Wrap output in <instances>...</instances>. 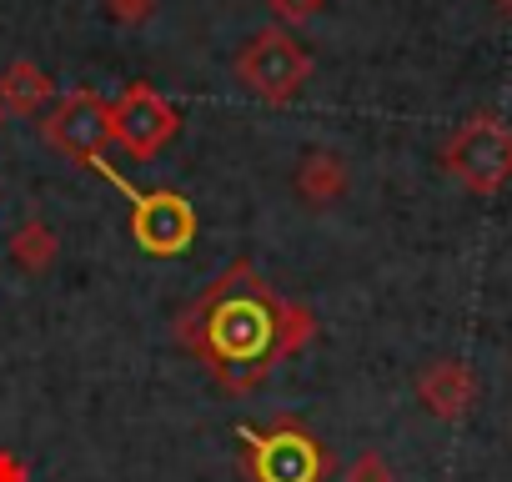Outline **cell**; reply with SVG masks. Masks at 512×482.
Wrapping results in <instances>:
<instances>
[{
	"label": "cell",
	"instance_id": "6da1fadb",
	"mask_svg": "<svg viewBox=\"0 0 512 482\" xmlns=\"http://www.w3.org/2000/svg\"><path fill=\"white\" fill-rule=\"evenodd\" d=\"M201 322H206V327H201V342H206L211 362H216L231 382H256V377L267 372V362L277 357L282 312H277V302H272L262 287L246 282V277L226 282V287L211 297V307H206Z\"/></svg>",
	"mask_w": 512,
	"mask_h": 482
},
{
	"label": "cell",
	"instance_id": "7a4b0ae2",
	"mask_svg": "<svg viewBox=\"0 0 512 482\" xmlns=\"http://www.w3.org/2000/svg\"><path fill=\"white\" fill-rule=\"evenodd\" d=\"M91 166L101 171V176H111L116 186H121V196L131 201V231H136V241L146 252H156V257H176V252H186L191 247V231H196V216H191V206L181 201V196H151V191H136L121 171H111V161H101V156H91Z\"/></svg>",
	"mask_w": 512,
	"mask_h": 482
},
{
	"label": "cell",
	"instance_id": "3957f363",
	"mask_svg": "<svg viewBox=\"0 0 512 482\" xmlns=\"http://www.w3.org/2000/svg\"><path fill=\"white\" fill-rule=\"evenodd\" d=\"M256 472L262 482H317L322 457L307 437H256Z\"/></svg>",
	"mask_w": 512,
	"mask_h": 482
},
{
	"label": "cell",
	"instance_id": "277c9868",
	"mask_svg": "<svg viewBox=\"0 0 512 482\" xmlns=\"http://www.w3.org/2000/svg\"><path fill=\"white\" fill-rule=\"evenodd\" d=\"M502 6H507V11H512V0H502Z\"/></svg>",
	"mask_w": 512,
	"mask_h": 482
}]
</instances>
